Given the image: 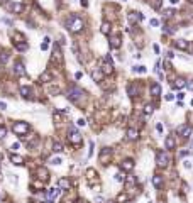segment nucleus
<instances>
[{
    "mask_svg": "<svg viewBox=\"0 0 193 203\" xmlns=\"http://www.w3.org/2000/svg\"><path fill=\"white\" fill-rule=\"evenodd\" d=\"M85 27V22H83V19H80L78 15H71L69 17V21H68V29L71 30V32H80V30Z\"/></svg>",
    "mask_w": 193,
    "mask_h": 203,
    "instance_id": "nucleus-1",
    "label": "nucleus"
},
{
    "mask_svg": "<svg viewBox=\"0 0 193 203\" xmlns=\"http://www.w3.org/2000/svg\"><path fill=\"white\" fill-rule=\"evenodd\" d=\"M68 141L71 144H75V146H80V144H82V141H83V137H82V134H80L75 127H71V129H69V132H68Z\"/></svg>",
    "mask_w": 193,
    "mask_h": 203,
    "instance_id": "nucleus-2",
    "label": "nucleus"
},
{
    "mask_svg": "<svg viewBox=\"0 0 193 203\" xmlns=\"http://www.w3.org/2000/svg\"><path fill=\"white\" fill-rule=\"evenodd\" d=\"M14 132L17 135H21V137H24L29 132V124L27 122H15L14 124Z\"/></svg>",
    "mask_w": 193,
    "mask_h": 203,
    "instance_id": "nucleus-3",
    "label": "nucleus"
},
{
    "mask_svg": "<svg viewBox=\"0 0 193 203\" xmlns=\"http://www.w3.org/2000/svg\"><path fill=\"white\" fill-rule=\"evenodd\" d=\"M83 97V90H80L78 87H69L68 88V98L71 102H78Z\"/></svg>",
    "mask_w": 193,
    "mask_h": 203,
    "instance_id": "nucleus-4",
    "label": "nucleus"
},
{
    "mask_svg": "<svg viewBox=\"0 0 193 203\" xmlns=\"http://www.w3.org/2000/svg\"><path fill=\"white\" fill-rule=\"evenodd\" d=\"M191 132H193V129H191V125H188V124H181V125L176 129V134L181 135L183 139H188L190 135H191Z\"/></svg>",
    "mask_w": 193,
    "mask_h": 203,
    "instance_id": "nucleus-5",
    "label": "nucleus"
},
{
    "mask_svg": "<svg viewBox=\"0 0 193 203\" xmlns=\"http://www.w3.org/2000/svg\"><path fill=\"white\" fill-rule=\"evenodd\" d=\"M156 163H158L159 168H166L168 163H169V156H168L164 151H159L158 154H156Z\"/></svg>",
    "mask_w": 193,
    "mask_h": 203,
    "instance_id": "nucleus-6",
    "label": "nucleus"
},
{
    "mask_svg": "<svg viewBox=\"0 0 193 203\" xmlns=\"http://www.w3.org/2000/svg\"><path fill=\"white\" fill-rule=\"evenodd\" d=\"M105 61H107V63H105V65L102 66V71H103V75H108V73H112V71H114L112 58H110V56H107V58H105Z\"/></svg>",
    "mask_w": 193,
    "mask_h": 203,
    "instance_id": "nucleus-7",
    "label": "nucleus"
},
{
    "mask_svg": "<svg viewBox=\"0 0 193 203\" xmlns=\"http://www.w3.org/2000/svg\"><path fill=\"white\" fill-rule=\"evenodd\" d=\"M60 188H51L49 190V193H47V203H53L58 196H60Z\"/></svg>",
    "mask_w": 193,
    "mask_h": 203,
    "instance_id": "nucleus-8",
    "label": "nucleus"
},
{
    "mask_svg": "<svg viewBox=\"0 0 193 203\" xmlns=\"http://www.w3.org/2000/svg\"><path fill=\"white\" fill-rule=\"evenodd\" d=\"M56 185H58L60 190H69V188H71V183H69V179H66V178H60Z\"/></svg>",
    "mask_w": 193,
    "mask_h": 203,
    "instance_id": "nucleus-9",
    "label": "nucleus"
},
{
    "mask_svg": "<svg viewBox=\"0 0 193 203\" xmlns=\"http://www.w3.org/2000/svg\"><path fill=\"white\" fill-rule=\"evenodd\" d=\"M14 73L17 75V76H24V75H26V68H24V65H22L21 61H17V63L14 65Z\"/></svg>",
    "mask_w": 193,
    "mask_h": 203,
    "instance_id": "nucleus-10",
    "label": "nucleus"
},
{
    "mask_svg": "<svg viewBox=\"0 0 193 203\" xmlns=\"http://www.w3.org/2000/svg\"><path fill=\"white\" fill-rule=\"evenodd\" d=\"M120 169L122 171H132L134 169V161L132 159H125L120 163Z\"/></svg>",
    "mask_w": 193,
    "mask_h": 203,
    "instance_id": "nucleus-11",
    "label": "nucleus"
},
{
    "mask_svg": "<svg viewBox=\"0 0 193 203\" xmlns=\"http://www.w3.org/2000/svg\"><path fill=\"white\" fill-rule=\"evenodd\" d=\"M149 93H151V97L158 98V97L161 95V87H159L158 83H153V85L149 87Z\"/></svg>",
    "mask_w": 193,
    "mask_h": 203,
    "instance_id": "nucleus-12",
    "label": "nucleus"
},
{
    "mask_svg": "<svg viewBox=\"0 0 193 203\" xmlns=\"http://www.w3.org/2000/svg\"><path fill=\"white\" fill-rule=\"evenodd\" d=\"M37 178L39 179H41V181H47V179H49V173H47V169L46 168H39L37 169Z\"/></svg>",
    "mask_w": 193,
    "mask_h": 203,
    "instance_id": "nucleus-13",
    "label": "nucleus"
},
{
    "mask_svg": "<svg viewBox=\"0 0 193 203\" xmlns=\"http://www.w3.org/2000/svg\"><path fill=\"white\" fill-rule=\"evenodd\" d=\"M127 19H129V22H130V24H136L137 21H141V19H142V14H134V12H130V14L127 15Z\"/></svg>",
    "mask_w": 193,
    "mask_h": 203,
    "instance_id": "nucleus-14",
    "label": "nucleus"
},
{
    "mask_svg": "<svg viewBox=\"0 0 193 203\" xmlns=\"http://www.w3.org/2000/svg\"><path fill=\"white\" fill-rule=\"evenodd\" d=\"M153 185H154V188H161L163 186V176L161 174H154L153 176Z\"/></svg>",
    "mask_w": 193,
    "mask_h": 203,
    "instance_id": "nucleus-15",
    "label": "nucleus"
},
{
    "mask_svg": "<svg viewBox=\"0 0 193 203\" xmlns=\"http://www.w3.org/2000/svg\"><path fill=\"white\" fill-rule=\"evenodd\" d=\"M110 48L114 49L120 48V36H112L110 37Z\"/></svg>",
    "mask_w": 193,
    "mask_h": 203,
    "instance_id": "nucleus-16",
    "label": "nucleus"
},
{
    "mask_svg": "<svg viewBox=\"0 0 193 203\" xmlns=\"http://www.w3.org/2000/svg\"><path fill=\"white\" fill-rule=\"evenodd\" d=\"M127 139L129 141H136V139H139V132L136 129H127Z\"/></svg>",
    "mask_w": 193,
    "mask_h": 203,
    "instance_id": "nucleus-17",
    "label": "nucleus"
},
{
    "mask_svg": "<svg viewBox=\"0 0 193 203\" xmlns=\"http://www.w3.org/2000/svg\"><path fill=\"white\" fill-rule=\"evenodd\" d=\"M108 157H110V149H103V151L100 152V161H102L103 164H107Z\"/></svg>",
    "mask_w": 193,
    "mask_h": 203,
    "instance_id": "nucleus-18",
    "label": "nucleus"
},
{
    "mask_svg": "<svg viewBox=\"0 0 193 203\" xmlns=\"http://www.w3.org/2000/svg\"><path fill=\"white\" fill-rule=\"evenodd\" d=\"M175 48H178V49H188V41H185V39H178V41H175Z\"/></svg>",
    "mask_w": 193,
    "mask_h": 203,
    "instance_id": "nucleus-19",
    "label": "nucleus"
},
{
    "mask_svg": "<svg viewBox=\"0 0 193 203\" xmlns=\"http://www.w3.org/2000/svg\"><path fill=\"white\" fill-rule=\"evenodd\" d=\"M10 161H12V164H24V157L19 154H12L10 156Z\"/></svg>",
    "mask_w": 193,
    "mask_h": 203,
    "instance_id": "nucleus-20",
    "label": "nucleus"
},
{
    "mask_svg": "<svg viewBox=\"0 0 193 203\" xmlns=\"http://www.w3.org/2000/svg\"><path fill=\"white\" fill-rule=\"evenodd\" d=\"M49 81H53V75L49 71H44L41 75V83H49Z\"/></svg>",
    "mask_w": 193,
    "mask_h": 203,
    "instance_id": "nucleus-21",
    "label": "nucleus"
},
{
    "mask_svg": "<svg viewBox=\"0 0 193 203\" xmlns=\"http://www.w3.org/2000/svg\"><path fill=\"white\" fill-rule=\"evenodd\" d=\"M9 9L12 10L14 14H21L22 10H24V5H22V4H12V5L9 7Z\"/></svg>",
    "mask_w": 193,
    "mask_h": 203,
    "instance_id": "nucleus-22",
    "label": "nucleus"
},
{
    "mask_svg": "<svg viewBox=\"0 0 193 203\" xmlns=\"http://www.w3.org/2000/svg\"><path fill=\"white\" fill-rule=\"evenodd\" d=\"M164 144H166V149H175L176 142H175V137H166V141H164Z\"/></svg>",
    "mask_w": 193,
    "mask_h": 203,
    "instance_id": "nucleus-23",
    "label": "nucleus"
},
{
    "mask_svg": "<svg viewBox=\"0 0 193 203\" xmlns=\"http://www.w3.org/2000/svg\"><path fill=\"white\" fill-rule=\"evenodd\" d=\"M92 78H93L95 81H100V80L103 78V71L102 69H95L93 73H92Z\"/></svg>",
    "mask_w": 193,
    "mask_h": 203,
    "instance_id": "nucleus-24",
    "label": "nucleus"
},
{
    "mask_svg": "<svg viewBox=\"0 0 193 203\" xmlns=\"http://www.w3.org/2000/svg\"><path fill=\"white\" fill-rule=\"evenodd\" d=\"M21 95L24 97V98H29L31 97V88L29 87H21Z\"/></svg>",
    "mask_w": 193,
    "mask_h": 203,
    "instance_id": "nucleus-25",
    "label": "nucleus"
},
{
    "mask_svg": "<svg viewBox=\"0 0 193 203\" xmlns=\"http://www.w3.org/2000/svg\"><path fill=\"white\" fill-rule=\"evenodd\" d=\"M185 85H186L185 78H176V81H175V85H173V87H175V88H183Z\"/></svg>",
    "mask_w": 193,
    "mask_h": 203,
    "instance_id": "nucleus-26",
    "label": "nucleus"
},
{
    "mask_svg": "<svg viewBox=\"0 0 193 203\" xmlns=\"http://www.w3.org/2000/svg\"><path fill=\"white\" fill-rule=\"evenodd\" d=\"M124 183L129 186V188H132V186L136 185V178H134V176H125V181Z\"/></svg>",
    "mask_w": 193,
    "mask_h": 203,
    "instance_id": "nucleus-27",
    "label": "nucleus"
},
{
    "mask_svg": "<svg viewBox=\"0 0 193 203\" xmlns=\"http://www.w3.org/2000/svg\"><path fill=\"white\" fill-rule=\"evenodd\" d=\"M110 29H112V27H110V24H108V22H103L102 27H100V30H102L103 34H110Z\"/></svg>",
    "mask_w": 193,
    "mask_h": 203,
    "instance_id": "nucleus-28",
    "label": "nucleus"
},
{
    "mask_svg": "<svg viewBox=\"0 0 193 203\" xmlns=\"http://www.w3.org/2000/svg\"><path fill=\"white\" fill-rule=\"evenodd\" d=\"M127 91H129V95H130V97H136V91H137V87H136L134 83H130V85L127 87Z\"/></svg>",
    "mask_w": 193,
    "mask_h": 203,
    "instance_id": "nucleus-29",
    "label": "nucleus"
},
{
    "mask_svg": "<svg viewBox=\"0 0 193 203\" xmlns=\"http://www.w3.org/2000/svg\"><path fill=\"white\" fill-rule=\"evenodd\" d=\"M54 59H58V61H61V49H60V46H54Z\"/></svg>",
    "mask_w": 193,
    "mask_h": 203,
    "instance_id": "nucleus-30",
    "label": "nucleus"
},
{
    "mask_svg": "<svg viewBox=\"0 0 193 203\" xmlns=\"http://www.w3.org/2000/svg\"><path fill=\"white\" fill-rule=\"evenodd\" d=\"M153 112H154V107H153L151 103H147L146 107H144V113H146V115H151Z\"/></svg>",
    "mask_w": 193,
    "mask_h": 203,
    "instance_id": "nucleus-31",
    "label": "nucleus"
},
{
    "mask_svg": "<svg viewBox=\"0 0 193 203\" xmlns=\"http://www.w3.org/2000/svg\"><path fill=\"white\" fill-rule=\"evenodd\" d=\"M163 14H164V17H166V19H171L173 15H175V10H173V9H166Z\"/></svg>",
    "mask_w": 193,
    "mask_h": 203,
    "instance_id": "nucleus-32",
    "label": "nucleus"
},
{
    "mask_svg": "<svg viewBox=\"0 0 193 203\" xmlns=\"http://www.w3.org/2000/svg\"><path fill=\"white\" fill-rule=\"evenodd\" d=\"M7 59H9V52H0V63H7Z\"/></svg>",
    "mask_w": 193,
    "mask_h": 203,
    "instance_id": "nucleus-33",
    "label": "nucleus"
},
{
    "mask_svg": "<svg viewBox=\"0 0 193 203\" xmlns=\"http://www.w3.org/2000/svg\"><path fill=\"white\" fill-rule=\"evenodd\" d=\"M53 151H54V152H61V151H63V146H61L60 142H54V144H53Z\"/></svg>",
    "mask_w": 193,
    "mask_h": 203,
    "instance_id": "nucleus-34",
    "label": "nucleus"
},
{
    "mask_svg": "<svg viewBox=\"0 0 193 203\" xmlns=\"http://www.w3.org/2000/svg\"><path fill=\"white\" fill-rule=\"evenodd\" d=\"M15 48H17L19 51H26V49H27V43H19V44H15Z\"/></svg>",
    "mask_w": 193,
    "mask_h": 203,
    "instance_id": "nucleus-35",
    "label": "nucleus"
},
{
    "mask_svg": "<svg viewBox=\"0 0 193 203\" xmlns=\"http://www.w3.org/2000/svg\"><path fill=\"white\" fill-rule=\"evenodd\" d=\"M115 181H119V183H124L125 181V176L122 173H117L115 174Z\"/></svg>",
    "mask_w": 193,
    "mask_h": 203,
    "instance_id": "nucleus-36",
    "label": "nucleus"
},
{
    "mask_svg": "<svg viewBox=\"0 0 193 203\" xmlns=\"http://www.w3.org/2000/svg\"><path fill=\"white\" fill-rule=\"evenodd\" d=\"M136 73H146V66H134Z\"/></svg>",
    "mask_w": 193,
    "mask_h": 203,
    "instance_id": "nucleus-37",
    "label": "nucleus"
},
{
    "mask_svg": "<svg viewBox=\"0 0 193 203\" xmlns=\"http://www.w3.org/2000/svg\"><path fill=\"white\" fill-rule=\"evenodd\" d=\"M47 44H49V37H44V43L41 44V49H43V51H46V49H47Z\"/></svg>",
    "mask_w": 193,
    "mask_h": 203,
    "instance_id": "nucleus-38",
    "label": "nucleus"
},
{
    "mask_svg": "<svg viewBox=\"0 0 193 203\" xmlns=\"http://www.w3.org/2000/svg\"><path fill=\"white\" fill-rule=\"evenodd\" d=\"M5 135H7V129L4 125H0V139H4Z\"/></svg>",
    "mask_w": 193,
    "mask_h": 203,
    "instance_id": "nucleus-39",
    "label": "nucleus"
},
{
    "mask_svg": "<svg viewBox=\"0 0 193 203\" xmlns=\"http://www.w3.org/2000/svg\"><path fill=\"white\" fill-rule=\"evenodd\" d=\"M49 163H53V164H61V157H51Z\"/></svg>",
    "mask_w": 193,
    "mask_h": 203,
    "instance_id": "nucleus-40",
    "label": "nucleus"
},
{
    "mask_svg": "<svg viewBox=\"0 0 193 203\" xmlns=\"http://www.w3.org/2000/svg\"><path fill=\"white\" fill-rule=\"evenodd\" d=\"M117 200H119V201H125V200H129V196H127L125 193H120V195H119V198H117Z\"/></svg>",
    "mask_w": 193,
    "mask_h": 203,
    "instance_id": "nucleus-41",
    "label": "nucleus"
},
{
    "mask_svg": "<svg viewBox=\"0 0 193 203\" xmlns=\"http://www.w3.org/2000/svg\"><path fill=\"white\" fill-rule=\"evenodd\" d=\"M32 188H43V181H34L32 183Z\"/></svg>",
    "mask_w": 193,
    "mask_h": 203,
    "instance_id": "nucleus-42",
    "label": "nucleus"
},
{
    "mask_svg": "<svg viewBox=\"0 0 193 203\" xmlns=\"http://www.w3.org/2000/svg\"><path fill=\"white\" fill-rule=\"evenodd\" d=\"M163 30H164V32H168V34H173V32H175V29H171V27H168V26L164 27Z\"/></svg>",
    "mask_w": 193,
    "mask_h": 203,
    "instance_id": "nucleus-43",
    "label": "nucleus"
},
{
    "mask_svg": "<svg viewBox=\"0 0 193 203\" xmlns=\"http://www.w3.org/2000/svg\"><path fill=\"white\" fill-rule=\"evenodd\" d=\"M76 124H78L80 127H83V125L86 124V122H85V119H78V122H76Z\"/></svg>",
    "mask_w": 193,
    "mask_h": 203,
    "instance_id": "nucleus-44",
    "label": "nucleus"
},
{
    "mask_svg": "<svg viewBox=\"0 0 193 203\" xmlns=\"http://www.w3.org/2000/svg\"><path fill=\"white\" fill-rule=\"evenodd\" d=\"M10 149H12V151H17V149H19V142H14L12 146H10Z\"/></svg>",
    "mask_w": 193,
    "mask_h": 203,
    "instance_id": "nucleus-45",
    "label": "nucleus"
},
{
    "mask_svg": "<svg viewBox=\"0 0 193 203\" xmlns=\"http://www.w3.org/2000/svg\"><path fill=\"white\" fill-rule=\"evenodd\" d=\"M158 24H159V21H158V19H151V26H158Z\"/></svg>",
    "mask_w": 193,
    "mask_h": 203,
    "instance_id": "nucleus-46",
    "label": "nucleus"
},
{
    "mask_svg": "<svg viewBox=\"0 0 193 203\" xmlns=\"http://www.w3.org/2000/svg\"><path fill=\"white\" fill-rule=\"evenodd\" d=\"M156 130H158L159 134H163V125H161V124H158V125H156Z\"/></svg>",
    "mask_w": 193,
    "mask_h": 203,
    "instance_id": "nucleus-47",
    "label": "nucleus"
},
{
    "mask_svg": "<svg viewBox=\"0 0 193 203\" xmlns=\"http://www.w3.org/2000/svg\"><path fill=\"white\" fill-rule=\"evenodd\" d=\"M186 87H188L190 90H193V80H191V81H188V83H186Z\"/></svg>",
    "mask_w": 193,
    "mask_h": 203,
    "instance_id": "nucleus-48",
    "label": "nucleus"
},
{
    "mask_svg": "<svg viewBox=\"0 0 193 203\" xmlns=\"http://www.w3.org/2000/svg\"><path fill=\"white\" fill-rule=\"evenodd\" d=\"M185 156H188V151H181L180 152V157H185Z\"/></svg>",
    "mask_w": 193,
    "mask_h": 203,
    "instance_id": "nucleus-49",
    "label": "nucleus"
},
{
    "mask_svg": "<svg viewBox=\"0 0 193 203\" xmlns=\"http://www.w3.org/2000/svg\"><path fill=\"white\" fill-rule=\"evenodd\" d=\"M75 78H76V80H80V78H82V71H78V73L75 75Z\"/></svg>",
    "mask_w": 193,
    "mask_h": 203,
    "instance_id": "nucleus-50",
    "label": "nucleus"
},
{
    "mask_svg": "<svg viewBox=\"0 0 193 203\" xmlns=\"http://www.w3.org/2000/svg\"><path fill=\"white\" fill-rule=\"evenodd\" d=\"M0 108H2V110H5V108H7V105H5L4 102H0Z\"/></svg>",
    "mask_w": 193,
    "mask_h": 203,
    "instance_id": "nucleus-51",
    "label": "nucleus"
},
{
    "mask_svg": "<svg viewBox=\"0 0 193 203\" xmlns=\"http://www.w3.org/2000/svg\"><path fill=\"white\" fill-rule=\"evenodd\" d=\"M173 98H175V97H173V95H166V100H168V102H171Z\"/></svg>",
    "mask_w": 193,
    "mask_h": 203,
    "instance_id": "nucleus-52",
    "label": "nucleus"
},
{
    "mask_svg": "<svg viewBox=\"0 0 193 203\" xmlns=\"http://www.w3.org/2000/svg\"><path fill=\"white\" fill-rule=\"evenodd\" d=\"M183 97H185V93H178V100H180V102L183 100Z\"/></svg>",
    "mask_w": 193,
    "mask_h": 203,
    "instance_id": "nucleus-53",
    "label": "nucleus"
},
{
    "mask_svg": "<svg viewBox=\"0 0 193 203\" xmlns=\"http://www.w3.org/2000/svg\"><path fill=\"white\" fill-rule=\"evenodd\" d=\"M82 5L83 7H88V2H86V0H82Z\"/></svg>",
    "mask_w": 193,
    "mask_h": 203,
    "instance_id": "nucleus-54",
    "label": "nucleus"
},
{
    "mask_svg": "<svg viewBox=\"0 0 193 203\" xmlns=\"http://www.w3.org/2000/svg\"><path fill=\"white\" fill-rule=\"evenodd\" d=\"M169 2H171L173 5H175V4H178V0H169Z\"/></svg>",
    "mask_w": 193,
    "mask_h": 203,
    "instance_id": "nucleus-55",
    "label": "nucleus"
},
{
    "mask_svg": "<svg viewBox=\"0 0 193 203\" xmlns=\"http://www.w3.org/2000/svg\"><path fill=\"white\" fill-rule=\"evenodd\" d=\"M188 49H190V51H193V44H191V46H188Z\"/></svg>",
    "mask_w": 193,
    "mask_h": 203,
    "instance_id": "nucleus-56",
    "label": "nucleus"
},
{
    "mask_svg": "<svg viewBox=\"0 0 193 203\" xmlns=\"http://www.w3.org/2000/svg\"><path fill=\"white\" fill-rule=\"evenodd\" d=\"M2 2H9V0H2Z\"/></svg>",
    "mask_w": 193,
    "mask_h": 203,
    "instance_id": "nucleus-57",
    "label": "nucleus"
},
{
    "mask_svg": "<svg viewBox=\"0 0 193 203\" xmlns=\"http://www.w3.org/2000/svg\"><path fill=\"white\" fill-rule=\"evenodd\" d=\"M0 159H2V154H0Z\"/></svg>",
    "mask_w": 193,
    "mask_h": 203,
    "instance_id": "nucleus-58",
    "label": "nucleus"
},
{
    "mask_svg": "<svg viewBox=\"0 0 193 203\" xmlns=\"http://www.w3.org/2000/svg\"><path fill=\"white\" fill-rule=\"evenodd\" d=\"M190 2H191V4H193V0H190Z\"/></svg>",
    "mask_w": 193,
    "mask_h": 203,
    "instance_id": "nucleus-59",
    "label": "nucleus"
},
{
    "mask_svg": "<svg viewBox=\"0 0 193 203\" xmlns=\"http://www.w3.org/2000/svg\"><path fill=\"white\" fill-rule=\"evenodd\" d=\"M191 147H193V142H191Z\"/></svg>",
    "mask_w": 193,
    "mask_h": 203,
    "instance_id": "nucleus-60",
    "label": "nucleus"
},
{
    "mask_svg": "<svg viewBox=\"0 0 193 203\" xmlns=\"http://www.w3.org/2000/svg\"><path fill=\"white\" fill-rule=\"evenodd\" d=\"M108 203H112V201H108Z\"/></svg>",
    "mask_w": 193,
    "mask_h": 203,
    "instance_id": "nucleus-61",
    "label": "nucleus"
}]
</instances>
